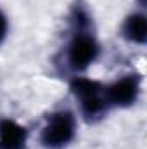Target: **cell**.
Returning a JSON list of instances; mask_svg holds the SVG:
<instances>
[{
  "label": "cell",
  "mask_w": 147,
  "mask_h": 149,
  "mask_svg": "<svg viewBox=\"0 0 147 149\" xmlns=\"http://www.w3.org/2000/svg\"><path fill=\"white\" fill-rule=\"evenodd\" d=\"M101 56V43L94 33L92 17L85 5L76 3L71 10V37L66 43L64 61L73 74L85 73Z\"/></svg>",
  "instance_id": "cell-1"
},
{
  "label": "cell",
  "mask_w": 147,
  "mask_h": 149,
  "mask_svg": "<svg viewBox=\"0 0 147 149\" xmlns=\"http://www.w3.org/2000/svg\"><path fill=\"white\" fill-rule=\"evenodd\" d=\"M69 88L78 101L80 113L87 123H97L109 113L111 108L106 99L104 83L83 74H74L69 80Z\"/></svg>",
  "instance_id": "cell-2"
},
{
  "label": "cell",
  "mask_w": 147,
  "mask_h": 149,
  "mask_svg": "<svg viewBox=\"0 0 147 149\" xmlns=\"http://www.w3.org/2000/svg\"><path fill=\"white\" fill-rule=\"evenodd\" d=\"M76 116L71 109L50 113L40 132V144L45 149H64L76 137Z\"/></svg>",
  "instance_id": "cell-3"
},
{
  "label": "cell",
  "mask_w": 147,
  "mask_h": 149,
  "mask_svg": "<svg viewBox=\"0 0 147 149\" xmlns=\"http://www.w3.org/2000/svg\"><path fill=\"white\" fill-rule=\"evenodd\" d=\"M142 90V76L128 73L106 85V99L109 108H130L139 101Z\"/></svg>",
  "instance_id": "cell-4"
},
{
  "label": "cell",
  "mask_w": 147,
  "mask_h": 149,
  "mask_svg": "<svg viewBox=\"0 0 147 149\" xmlns=\"http://www.w3.org/2000/svg\"><path fill=\"white\" fill-rule=\"evenodd\" d=\"M30 132L12 118H0V149H26Z\"/></svg>",
  "instance_id": "cell-5"
},
{
  "label": "cell",
  "mask_w": 147,
  "mask_h": 149,
  "mask_svg": "<svg viewBox=\"0 0 147 149\" xmlns=\"http://www.w3.org/2000/svg\"><path fill=\"white\" fill-rule=\"evenodd\" d=\"M121 35L126 42L144 45L147 42V17L144 12H132L125 17Z\"/></svg>",
  "instance_id": "cell-6"
},
{
  "label": "cell",
  "mask_w": 147,
  "mask_h": 149,
  "mask_svg": "<svg viewBox=\"0 0 147 149\" xmlns=\"http://www.w3.org/2000/svg\"><path fill=\"white\" fill-rule=\"evenodd\" d=\"M7 33H9V19L3 14V10H0V45L5 42Z\"/></svg>",
  "instance_id": "cell-7"
}]
</instances>
